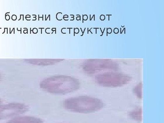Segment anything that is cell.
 <instances>
[{"label": "cell", "instance_id": "1", "mask_svg": "<svg viewBox=\"0 0 164 123\" xmlns=\"http://www.w3.org/2000/svg\"><path fill=\"white\" fill-rule=\"evenodd\" d=\"M66 110L76 113H93L103 108L101 101L95 98L88 97H79L66 100L63 103Z\"/></svg>", "mask_w": 164, "mask_h": 123}, {"label": "cell", "instance_id": "2", "mask_svg": "<svg viewBox=\"0 0 164 123\" xmlns=\"http://www.w3.org/2000/svg\"><path fill=\"white\" fill-rule=\"evenodd\" d=\"M76 79L65 77H55L45 80L41 84L42 89L51 93H65L79 88Z\"/></svg>", "mask_w": 164, "mask_h": 123}, {"label": "cell", "instance_id": "3", "mask_svg": "<svg viewBox=\"0 0 164 123\" xmlns=\"http://www.w3.org/2000/svg\"><path fill=\"white\" fill-rule=\"evenodd\" d=\"M28 110V107L20 103H13L0 106V119L21 115Z\"/></svg>", "mask_w": 164, "mask_h": 123}, {"label": "cell", "instance_id": "4", "mask_svg": "<svg viewBox=\"0 0 164 123\" xmlns=\"http://www.w3.org/2000/svg\"><path fill=\"white\" fill-rule=\"evenodd\" d=\"M99 82L103 85L106 86H117L121 85L127 81V79L122 76L101 77L98 79Z\"/></svg>", "mask_w": 164, "mask_h": 123}, {"label": "cell", "instance_id": "5", "mask_svg": "<svg viewBox=\"0 0 164 123\" xmlns=\"http://www.w3.org/2000/svg\"><path fill=\"white\" fill-rule=\"evenodd\" d=\"M6 123H44V121L36 117L23 116L15 118Z\"/></svg>", "mask_w": 164, "mask_h": 123}, {"label": "cell", "instance_id": "6", "mask_svg": "<svg viewBox=\"0 0 164 123\" xmlns=\"http://www.w3.org/2000/svg\"><path fill=\"white\" fill-rule=\"evenodd\" d=\"M129 116L130 118L134 119V120L136 121H141V110L140 109V110L134 111L132 112H130L129 114Z\"/></svg>", "mask_w": 164, "mask_h": 123}]
</instances>
